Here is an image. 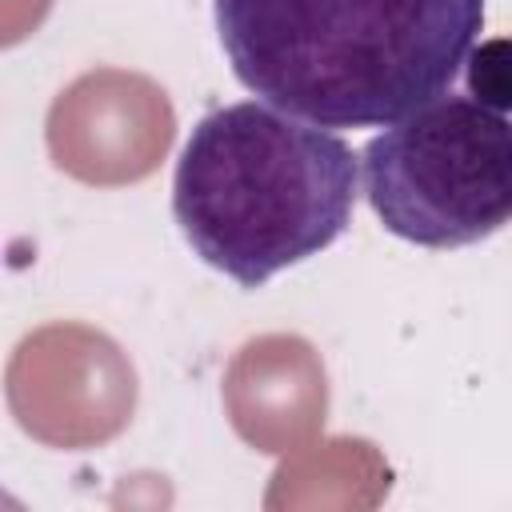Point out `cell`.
I'll return each mask as SVG.
<instances>
[{"label": "cell", "instance_id": "cell-3", "mask_svg": "<svg viewBox=\"0 0 512 512\" xmlns=\"http://www.w3.org/2000/svg\"><path fill=\"white\" fill-rule=\"evenodd\" d=\"M360 160L372 212L408 244L464 248L512 224V116L472 96H436Z\"/></svg>", "mask_w": 512, "mask_h": 512}, {"label": "cell", "instance_id": "cell-1", "mask_svg": "<svg viewBox=\"0 0 512 512\" xmlns=\"http://www.w3.org/2000/svg\"><path fill=\"white\" fill-rule=\"evenodd\" d=\"M484 0H216L232 76L320 128H388L452 88Z\"/></svg>", "mask_w": 512, "mask_h": 512}, {"label": "cell", "instance_id": "cell-4", "mask_svg": "<svg viewBox=\"0 0 512 512\" xmlns=\"http://www.w3.org/2000/svg\"><path fill=\"white\" fill-rule=\"evenodd\" d=\"M468 96L512 116V36L480 40L464 60Z\"/></svg>", "mask_w": 512, "mask_h": 512}, {"label": "cell", "instance_id": "cell-2", "mask_svg": "<svg viewBox=\"0 0 512 512\" xmlns=\"http://www.w3.org/2000/svg\"><path fill=\"white\" fill-rule=\"evenodd\" d=\"M356 184V156L332 128L240 100L196 120L176 160L172 216L208 268L260 288L348 228Z\"/></svg>", "mask_w": 512, "mask_h": 512}]
</instances>
